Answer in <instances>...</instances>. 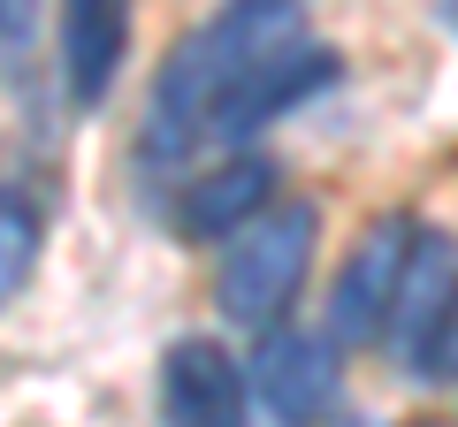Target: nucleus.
<instances>
[{"instance_id":"nucleus-1","label":"nucleus","mask_w":458,"mask_h":427,"mask_svg":"<svg viewBox=\"0 0 458 427\" xmlns=\"http://www.w3.org/2000/svg\"><path fill=\"white\" fill-rule=\"evenodd\" d=\"M306 46V0H222L191 38H176L153 77V107H146V146L153 153H183L207 138L214 107L260 62Z\"/></svg>"},{"instance_id":"nucleus-2","label":"nucleus","mask_w":458,"mask_h":427,"mask_svg":"<svg viewBox=\"0 0 458 427\" xmlns=\"http://www.w3.org/2000/svg\"><path fill=\"white\" fill-rule=\"evenodd\" d=\"M313 245H321V206L313 198H276L245 237H229L222 267H214V313L237 329H283L291 297L313 275Z\"/></svg>"},{"instance_id":"nucleus-3","label":"nucleus","mask_w":458,"mask_h":427,"mask_svg":"<svg viewBox=\"0 0 458 427\" xmlns=\"http://www.w3.org/2000/svg\"><path fill=\"white\" fill-rule=\"evenodd\" d=\"M412 245H420L412 214H382L360 230V245L344 252L336 282H328V344H390V313L405 290Z\"/></svg>"},{"instance_id":"nucleus-4","label":"nucleus","mask_w":458,"mask_h":427,"mask_svg":"<svg viewBox=\"0 0 458 427\" xmlns=\"http://www.w3.org/2000/svg\"><path fill=\"white\" fill-rule=\"evenodd\" d=\"M390 351L412 381H451L458 359V245L443 230H420L405 267V290L390 313Z\"/></svg>"},{"instance_id":"nucleus-5","label":"nucleus","mask_w":458,"mask_h":427,"mask_svg":"<svg viewBox=\"0 0 458 427\" xmlns=\"http://www.w3.org/2000/svg\"><path fill=\"white\" fill-rule=\"evenodd\" d=\"M252 397L276 412L283 427H321L344 397V374H336V344L313 329H267L260 351H252Z\"/></svg>"},{"instance_id":"nucleus-6","label":"nucleus","mask_w":458,"mask_h":427,"mask_svg":"<svg viewBox=\"0 0 458 427\" xmlns=\"http://www.w3.org/2000/svg\"><path fill=\"white\" fill-rule=\"evenodd\" d=\"M267 206H276V161H267V153H229L207 176L183 183L176 230L199 237V245H229V237H245Z\"/></svg>"},{"instance_id":"nucleus-7","label":"nucleus","mask_w":458,"mask_h":427,"mask_svg":"<svg viewBox=\"0 0 458 427\" xmlns=\"http://www.w3.org/2000/svg\"><path fill=\"white\" fill-rule=\"evenodd\" d=\"M245 366L214 336H183L161 359V412L168 427H245Z\"/></svg>"},{"instance_id":"nucleus-8","label":"nucleus","mask_w":458,"mask_h":427,"mask_svg":"<svg viewBox=\"0 0 458 427\" xmlns=\"http://www.w3.org/2000/svg\"><path fill=\"white\" fill-rule=\"evenodd\" d=\"M336 54L328 46H291V54H276V62H260L237 92L214 107V122H207V138H222V146H245L252 130H267L276 115H291L298 99H313V92H328L336 84Z\"/></svg>"},{"instance_id":"nucleus-9","label":"nucleus","mask_w":458,"mask_h":427,"mask_svg":"<svg viewBox=\"0 0 458 427\" xmlns=\"http://www.w3.org/2000/svg\"><path fill=\"white\" fill-rule=\"evenodd\" d=\"M123 46H131V0H62V77L84 107L114 92Z\"/></svg>"},{"instance_id":"nucleus-10","label":"nucleus","mask_w":458,"mask_h":427,"mask_svg":"<svg viewBox=\"0 0 458 427\" xmlns=\"http://www.w3.org/2000/svg\"><path fill=\"white\" fill-rule=\"evenodd\" d=\"M38 245H47V230H38V206L23 191H8L0 183V306L31 282V267H38Z\"/></svg>"},{"instance_id":"nucleus-11","label":"nucleus","mask_w":458,"mask_h":427,"mask_svg":"<svg viewBox=\"0 0 458 427\" xmlns=\"http://www.w3.org/2000/svg\"><path fill=\"white\" fill-rule=\"evenodd\" d=\"M38 38V0H0V77H23Z\"/></svg>"},{"instance_id":"nucleus-12","label":"nucleus","mask_w":458,"mask_h":427,"mask_svg":"<svg viewBox=\"0 0 458 427\" xmlns=\"http://www.w3.org/2000/svg\"><path fill=\"white\" fill-rule=\"evenodd\" d=\"M412 427H451V420H412Z\"/></svg>"},{"instance_id":"nucleus-13","label":"nucleus","mask_w":458,"mask_h":427,"mask_svg":"<svg viewBox=\"0 0 458 427\" xmlns=\"http://www.w3.org/2000/svg\"><path fill=\"white\" fill-rule=\"evenodd\" d=\"M451 381H458V359H451Z\"/></svg>"}]
</instances>
